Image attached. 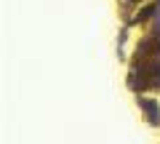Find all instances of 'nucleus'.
<instances>
[{
  "mask_svg": "<svg viewBox=\"0 0 160 144\" xmlns=\"http://www.w3.org/2000/svg\"><path fill=\"white\" fill-rule=\"evenodd\" d=\"M144 107H147V112H149V120L152 123H158V104L155 102H142Z\"/></svg>",
  "mask_w": 160,
  "mask_h": 144,
  "instance_id": "nucleus-1",
  "label": "nucleus"
}]
</instances>
